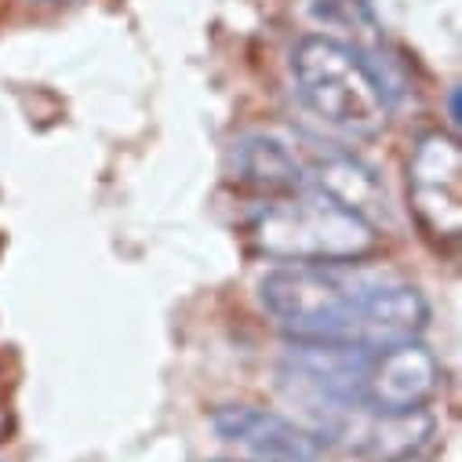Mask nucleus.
<instances>
[{
    "mask_svg": "<svg viewBox=\"0 0 462 462\" xmlns=\"http://www.w3.org/2000/svg\"><path fill=\"white\" fill-rule=\"evenodd\" d=\"M252 245L284 266H346L379 248V226L302 186L252 218Z\"/></svg>",
    "mask_w": 462,
    "mask_h": 462,
    "instance_id": "obj_3",
    "label": "nucleus"
},
{
    "mask_svg": "<svg viewBox=\"0 0 462 462\" xmlns=\"http://www.w3.org/2000/svg\"><path fill=\"white\" fill-rule=\"evenodd\" d=\"M5 430H8V415H5V408H0V437H5Z\"/></svg>",
    "mask_w": 462,
    "mask_h": 462,
    "instance_id": "obj_12",
    "label": "nucleus"
},
{
    "mask_svg": "<svg viewBox=\"0 0 462 462\" xmlns=\"http://www.w3.org/2000/svg\"><path fill=\"white\" fill-rule=\"evenodd\" d=\"M259 302L288 342L350 350H390L415 342L430 324V302L401 281H375L338 266H281L259 281Z\"/></svg>",
    "mask_w": 462,
    "mask_h": 462,
    "instance_id": "obj_1",
    "label": "nucleus"
},
{
    "mask_svg": "<svg viewBox=\"0 0 462 462\" xmlns=\"http://www.w3.org/2000/svg\"><path fill=\"white\" fill-rule=\"evenodd\" d=\"M440 390V361L415 338L390 350L368 354L361 379V411L375 415H408L422 411Z\"/></svg>",
    "mask_w": 462,
    "mask_h": 462,
    "instance_id": "obj_5",
    "label": "nucleus"
},
{
    "mask_svg": "<svg viewBox=\"0 0 462 462\" xmlns=\"http://www.w3.org/2000/svg\"><path fill=\"white\" fill-rule=\"evenodd\" d=\"M211 426L226 444L248 451L255 462H320L317 433L255 404H226L211 415Z\"/></svg>",
    "mask_w": 462,
    "mask_h": 462,
    "instance_id": "obj_6",
    "label": "nucleus"
},
{
    "mask_svg": "<svg viewBox=\"0 0 462 462\" xmlns=\"http://www.w3.org/2000/svg\"><path fill=\"white\" fill-rule=\"evenodd\" d=\"M386 462H426V458H419V455H401V458H386Z\"/></svg>",
    "mask_w": 462,
    "mask_h": 462,
    "instance_id": "obj_11",
    "label": "nucleus"
},
{
    "mask_svg": "<svg viewBox=\"0 0 462 462\" xmlns=\"http://www.w3.org/2000/svg\"><path fill=\"white\" fill-rule=\"evenodd\" d=\"M408 208L433 241L462 237V146L448 132H426L408 153Z\"/></svg>",
    "mask_w": 462,
    "mask_h": 462,
    "instance_id": "obj_4",
    "label": "nucleus"
},
{
    "mask_svg": "<svg viewBox=\"0 0 462 462\" xmlns=\"http://www.w3.org/2000/svg\"><path fill=\"white\" fill-rule=\"evenodd\" d=\"M306 186L328 193L331 200H338L350 211L365 215L368 222H375L386 211V189H383L379 175L368 164H361L357 157H350V153L328 150V153L313 157L306 164Z\"/></svg>",
    "mask_w": 462,
    "mask_h": 462,
    "instance_id": "obj_7",
    "label": "nucleus"
},
{
    "mask_svg": "<svg viewBox=\"0 0 462 462\" xmlns=\"http://www.w3.org/2000/svg\"><path fill=\"white\" fill-rule=\"evenodd\" d=\"M451 117H455V125H458V88H451Z\"/></svg>",
    "mask_w": 462,
    "mask_h": 462,
    "instance_id": "obj_9",
    "label": "nucleus"
},
{
    "mask_svg": "<svg viewBox=\"0 0 462 462\" xmlns=\"http://www.w3.org/2000/svg\"><path fill=\"white\" fill-rule=\"evenodd\" d=\"M30 5H80V0H30Z\"/></svg>",
    "mask_w": 462,
    "mask_h": 462,
    "instance_id": "obj_10",
    "label": "nucleus"
},
{
    "mask_svg": "<svg viewBox=\"0 0 462 462\" xmlns=\"http://www.w3.org/2000/svg\"><path fill=\"white\" fill-rule=\"evenodd\" d=\"M229 161H234L237 182L263 193H299L306 186V164L299 161V150L266 132L237 139Z\"/></svg>",
    "mask_w": 462,
    "mask_h": 462,
    "instance_id": "obj_8",
    "label": "nucleus"
},
{
    "mask_svg": "<svg viewBox=\"0 0 462 462\" xmlns=\"http://www.w3.org/2000/svg\"><path fill=\"white\" fill-rule=\"evenodd\" d=\"M299 102L346 139H375L390 121V91L372 62L328 33H310L291 48Z\"/></svg>",
    "mask_w": 462,
    "mask_h": 462,
    "instance_id": "obj_2",
    "label": "nucleus"
}]
</instances>
